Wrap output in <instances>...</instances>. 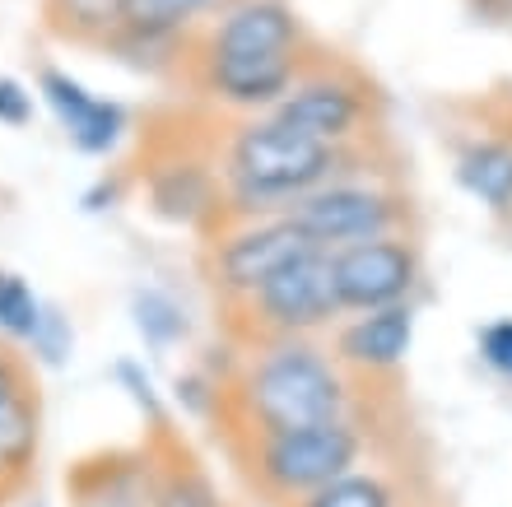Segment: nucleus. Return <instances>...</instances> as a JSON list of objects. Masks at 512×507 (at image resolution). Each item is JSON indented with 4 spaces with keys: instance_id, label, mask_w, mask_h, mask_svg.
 <instances>
[{
    "instance_id": "1",
    "label": "nucleus",
    "mask_w": 512,
    "mask_h": 507,
    "mask_svg": "<svg viewBox=\"0 0 512 507\" xmlns=\"http://www.w3.org/2000/svg\"><path fill=\"white\" fill-rule=\"evenodd\" d=\"M354 149H331L312 135L284 126L280 117H243L224 140L219 182H224V210L233 219H266L284 214L298 196L336 182L350 173Z\"/></svg>"
},
{
    "instance_id": "2",
    "label": "nucleus",
    "mask_w": 512,
    "mask_h": 507,
    "mask_svg": "<svg viewBox=\"0 0 512 507\" xmlns=\"http://www.w3.org/2000/svg\"><path fill=\"white\" fill-rule=\"evenodd\" d=\"M252 433H289L350 419V377L317 340H266L238 373Z\"/></svg>"
},
{
    "instance_id": "3",
    "label": "nucleus",
    "mask_w": 512,
    "mask_h": 507,
    "mask_svg": "<svg viewBox=\"0 0 512 507\" xmlns=\"http://www.w3.org/2000/svg\"><path fill=\"white\" fill-rule=\"evenodd\" d=\"M364 428L354 419L317 428H289V433H252V475L256 489L275 503H298L317 494L331 480L359 470L364 461Z\"/></svg>"
},
{
    "instance_id": "4",
    "label": "nucleus",
    "mask_w": 512,
    "mask_h": 507,
    "mask_svg": "<svg viewBox=\"0 0 512 507\" xmlns=\"http://www.w3.org/2000/svg\"><path fill=\"white\" fill-rule=\"evenodd\" d=\"M284 219L308 238L312 252H345L354 242H373V238H391L405 233L410 224V201L387 182L373 177H336L326 187L298 196Z\"/></svg>"
},
{
    "instance_id": "5",
    "label": "nucleus",
    "mask_w": 512,
    "mask_h": 507,
    "mask_svg": "<svg viewBox=\"0 0 512 507\" xmlns=\"http://www.w3.org/2000/svg\"><path fill=\"white\" fill-rule=\"evenodd\" d=\"M243 312L266 340H317L322 331H336L345 312L331 280V256H298L294 266H284L275 280L247 298Z\"/></svg>"
},
{
    "instance_id": "6",
    "label": "nucleus",
    "mask_w": 512,
    "mask_h": 507,
    "mask_svg": "<svg viewBox=\"0 0 512 507\" xmlns=\"http://www.w3.org/2000/svg\"><path fill=\"white\" fill-rule=\"evenodd\" d=\"M308 238L298 233L284 214H266V219H233L215 242H210V284L219 298H229L233 307H243L247 298L270 284L284 266H294L298 256H308Z\"/></svg>"
},
{
    "instance_id": "7",
    "label": "nucleus",
    "mask_w": 512,
    "mask_h": 507,
    "mask_svg": "<svg viewBox=\"0 0 512 507\" xmlns=\"http://www.w3.org/2000/svg\"><path fill=\"white\" fill-rule=\"evenodd\" d=\"M270 117H280L284 126L331 149H359L373 121V94L345 66H308L294 80V89L270 107Z\"/></svg>"
},
{
    "instance_id": "8",
    "label": "nucleus",
    "mask_w": 512,
    "mask_h": 507,
    "mask_svg": "<svg viewBox=\"0 0 512 507\" xmlns=\"http://www.w3.org/2000/svg\"><path fill=\"white\" fill-rule=\"evenodd\" d=\"M331 280H336L340 312L359 317V312L410 303L424 280V261H419L415 238L391 233V238L354 242L345 252H331Z\"/></svg>"
},
{
    "instance_id": "9",
    "label": "nucleus",
    "mask_w": 512,
    "mask_h": 507,
    "mask_svg": "<svg viewBox=\"0 0 512 507\" xmlns=\"http://www.w3.org/2000/svg\"><path fill=\"white\" fill-rule=\"evenodd\" d=\"M196 56H308V33L289 0H229Z\"/></svg>"
},
{
    "instance_id": "10",
    "label": "nucleus",
    "mask_w": 512,
    "mask_h": 507,
    "mask_svg": "<svg viewBox=\"0 0 512 507\" xmlns=\"http://www.w3.org/2000/svg\"><path fill=\"white\" fill-rule=\"evenodd\" d=\"M38 94L42 103L52 107V117L61 121L66 140L89 159H103L112 149L122 145L126 135V107L112 103V98L94 94L89 84H80L70 70L42 66L38 70Z\"/></svg>"
},
{
    "instance_id": "11",
    "label": "nucleus",
    "mask_w": 512,
    "mask_h": 507,
    "mask_svg": "<svg viewBox=\"0 0 512 507\" xmlns=\"http://www.w3.org/2000/svg\"><path fill=\"white\" fill-rule=\"evenodd\" d=\"M415 321H419L415 303L345 317L331 331V354H336V363L345 373H359V377L396 373L410 359V349H415Z\"/></svg>"
},
{
    "instance_id": "12",
    "label": "nucleus",
    "mask_w": 512,
    "mask_h": 507,
    "mask_svg": "<svg viewBox=\"0 0 512 507\" xmlns=\"http://www.w3.org/2000/svg\"><path fill=\"white\" fill-rule=\"evenodd\" d=\"M229 0H126L122 28L103 47L122 52L135 66H159L154 52H177L205 14H219Z\"/></svg>"
},
{
    "instance_id": "13",
    "label": "nucleus",
    "mask_w": 512,
    "mask_h": 507,
    "mask_svg": "<svg viewBox=\"0 0 512 507\" xmlns=\"http://www.w3.org/2000/svg\"><path fill=\"white\" fill-rule=\"evenodd\" d=\"M42 447V405L33 387L0 396V498L33 480Z\"/></svg>"
},
{
    "instance_id": "14",
    "label": "nucleus",
    "mask_w": 512,
    "mask_h": 507,
    "mask_svg": "<svg viewBox=\"0 0 512 507\" xmlns=\"http://www.w3.org/2000/svg\"><path fill=\"white\" fill-rule=\"evenodd\" d=\"M149 201L173 224H201V219L224 210V182L205 163H191V159L159 163L154 182H149Z\"/></svg>"
},
{
    "instance_id": "15",
    "label": "nucleus",
    "mask_w": 512,
    "mask_h": 507,
    "mask_svg": "<svg viewBox=\"0 0 512 507\" xmlns=\"http://www.w3.org/2000/svg\"><path fill=\"white\" fill-rule=\"evenodd\" d=\"M457 187L489 214H512V140L475 135L457 154Z\"/></svg>"
},
{
    "instance_id": "16",
    "label": "nucleus",
    "mask_w": 512,
    "mask_h": 507,
    "mask_svg": "<svg viewBox=\"0 0 512 507\" xmlns=\"http://www.w3.org/2000/svg\"><path fill=\"white\" fill-rule=\"evenodd\" d=\"M126 0H42V19L66 42H103L122 28Z\"/></svg>"
},
{
    "instance_id": "17",
    "label": "nucleus",
    "mask_w": 512,
    "mask_h": 507,
    "mask_svg": "<svg viewBox=\"0 0 512 507\" xmlns=\"http://www.w3.org/2000/svg\"><path fill=\"white\" fill-rule=\"evenodd\" d=\"M149 507H224L215 480L205 475L196 461H173V466L154 470V484H149Z\"/></svg>"
},
{
    "instance_id": "18",
    "label": "nucleus",
    "mask_w": 512,
    "mask_h": 507,
    "mask_svg": "<svg viewBox=\"0 0 512 507\" xmlns=\"http://www.w3.org/2000/svg\"><path fill=\"white\" fill-rule=\"evenodd\" d=\"M289 507H401V498H396V484L378 470H350Z\"/></svg>"
},
{
    "instance_id": "19",
    "label": "nucleus",
    "mask_w": 512,
    "mask_h": 507,
    "mask_svg": "<svg viewBox=\"0 0 512 507\" xmlns=\"http://www.w3.org/2000/svg\"><path fill=\"white\" fill-rule=\"evenodd\" d=\"M42 312H47V303L33 294V284L24 275H14V270H0V335L10 345H28L33 340Z\"/></svg>"
},
{
    "instance_id": "20",
    "label": "nucleus",
    "mask_w": 512,
    "mask_h": 507,
    "mask_svg": "<svg viewBox=\"0 0 512 507\" xmlns=\"http://www.w3.org/2000/svg\"><path fill=\"white\" fill-rule=\"evenodd\" d=\"M131 312H135V331L145 335L154 349H168L187 335V312H182V303H177L173 294H163V289H140V294L131 298Z\"/></svg>"
},
{
    "instance_id": "21",
    "label": "nucleus",
    "mask_w": 512,
    "mask_h": 507,
    "mask_svg": "<svg viewBox=\"0 0 512 507\" xmlns=\"http://www.w3.org/2000/svg\"><path fill=\"white\" fill-rule=\"evenodd\" d=\"M28 349H33V359L38 363H66L70 349H75V331H70V317L66 312H56V307H47L38 321V331H33V340H28Z\"/></svg>"
},
{
    "instance_id": "22",
    "label": "nucleus",
    "mask_w": 512,
    "mask_h": 507,
    "mask_svg": "<svg viewBox=\"0 0 512 507\" xmlns=\"http://www.w3.org/2000/svg\"><path fill=\"white\" fill-rule=\"evenodd\" d=\"M475 345H480V359L494 368L499 377H512V317H494L475 331Z\"/></svg>"
},
{
    "instance_id": "23",
    "label": "nucleus",
    "mask_w": 512,
    "mask_h": 507,
    "mask_svg": "<svg viewBox=\"0 0 512 507\" xmlns=\"http://www.w3.org/2000/svg\"><path fill=\"white\" fill-rule=\"evenodd\" d=\"M112 377H117V382L126 387V396H131V401L140 405L154 424H159V419H163V401H159V391H154V377H149L135 359H122L117 368H112Z\"/></svg>"
},
{
    "instance_id": "24",
    "label": "nucleus",
    "mask_w": 512,
    "mask_h": 507,
    "mask_svg": "<svg viewBox=\"0 0 512 507\" xmlns=\"http://www.w3.org/2000/svg\"><path fill=\"white\" fill-rule=\"evenodd\" d=\"M33 121V94L14 75H0V126H28Z\"/></svg>"
},
{
    "instance_id": "25",
    "label": "nucleus",
    "mask_w": 512,
    "mask_h": 507,
    "mask_svg": "<svg viewBox=\"0 0 512 507\" xmlns=\"http://www.w3.org/2000/svg\"><path fill=\"white\" fill-rule=\"evenodd\" d=\"M19 387H33V382H28V363L19 359L10 345H0V396H10V391H19Z\"/></svg>"
},
{
    "instance_id": "26",
    "label": "nucleus",
    "mask_w": 512,
    "mask_h": 507,
    "mask_svg": "<svg viewBox=\"0 0 512 507\" xmlns=\"http://www.w3.org/2000/svg\"><path fill=\"white\" fill-rule=\"evenodd\" d=\"M485 10H494V14H503V19H508V14H512V0H485Z\"/></svg>"
},
{
    "instance_id": "27",
    "label": "nucleus",
    "mask_w": 512,
    "mask_h": 507,
    "mask_svg": "<svg viewBox=\"0 0 512 507\" xmlns=\"http://www.w3.org/2000/svg\"><path fill=\"white\" fill-rule=\"evenodd\" d=\"M80 507H108V503H80Z\"/></svg>"
},
{
    "instance_id": "28",
    "label": "nucleus",
    "mask_w": 512,
    "mask_h": 507,
    "mask_svg": "<svg viewBox=\"0 0 512 507\" xmlns=\"http://www.w3.org/2000/svg\"><path fill=\"white\" fill-rule=\"evenodd\" d=\"M28 507H42V503H38V498H33V503H28Z\"/></svg>"
},
{
    "instance_id": "29",
    "label": "nucleus",
    "mask_w": 512,
    "mask_h": 507,
    "mask_svg": "<svg viewBox=\"0 0 512 507\" xmlns=\"http://www.w3.org/2000/svg\"><path fill=\"white\" fill-rule=\"evenodd\" d=\"M508 19H512V14H508Z\"/></svg>"
}]
</instances>
